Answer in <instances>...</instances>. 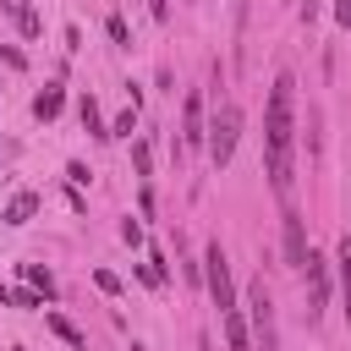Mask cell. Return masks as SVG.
Instances as JSON below:
<instances>
[{"mask_svg": "<svg viewBox=\"0 0 351 351\" xmlns=\"http://www.w3.org/2000/svg\"><path fill=\"white\" fill-rule=\"evenodd\" d=\"M225 346H230V351H258V346H252V329H247V318H241L236 307L225 313Z\"/></svg>", "mask_w": 351, "mask_h": 351, "instance_id": "obj_9", "label": "cell"}, {"mask_svg": "<svg viewBox=\"0 0 351 351\" xmlns=\"http://www.w3.org/2000/svg\"><path fill=\"white\" fill-rule=\"evenodd\" d=\"M22 274H27L33 285H38V296H55V274H49L44 263H22Z\"/></svg>", "mask_w": 351, "mask_h": 351, "instance_id": "obj_14", "label": "cell"}, {"mask_svg": "<svg viewBox=\"0 0 351 351\" xmlns=\"http://www.w3.org/2000/svg\"><path fill=\"white\" fill-rule=\"evenodd\" d=\"M291 77H274L269 115H263V154H269V186L291 197Z\"/></svg>", "mask_w": 351, "mask_h": 351, "instance_id": "obj_1", "label": "cell"}, {"mask_svg": "<svg viewBox=\"0 0 351 351\" xmlns=\"http://www.w3.org/2000/svg\"><path fill=\"white\" fill-rule=\"evenodd\" d=\"M44 318H49V329H55V335H60V340H66V346H77V351H82V346H88V340H82V329H77V324H71V318H60V313H55V307H49V313H44Z\"/></svg>", "mask_w": 351, "mask_h": 351, "instance_id": "obj_12", "label": "cell"}, {"mask_svg": "<svg viewBox=\"0 0 351 351\" xmlns=\"http://www.w3.org/2000/svg\"><path fill=\"white\" fill-rule=\"evenodd\" d=\"M335 269H340V307H346V318H351V236L335 241Z\"/></svg>", "mask_w": 351, "mask_h": 351, "instance_id": "obj_8", "label": "cell"}, {"mask_svg": "<svg viewBox=\"0 0 351 351\" xmlns=\"http://www.w3.org/2000/svg\"><path fill=\"white\" fill-rule=\"evenodd\" d=\"M93 280H99V291H110V296H115V291H121V280H115V274H110V269H99V274H93Z\"/></svg>", "mask_w": 351, "mask_h": 351, "instance_id": "obj_18", "label": "cell"}, {"mask_svg": "<svg viewBox=\"0 0 351 351\" xmlns=\"http://www.w3.org/2000/svg\"><path fill=\"white\" fill-rule=\"evenodd\" d=\"M132 165H137V176H148V165H154V159H148V143H137V148H132Z\"/></svg>", "mask_w": 351, "mask_h": 351, "instance_id": "obj_17", "label": "cell"}, {"mask_svg": "<svg viewBox=\"0 0 351 351\" xmlns=\"http://www.w3.org/2000/svg\"><path fill=\"white\" fill-rule=\"evenodd\" d=\"M82 126H88L93 137H110V132H104V121H99V104H93V99H82Z\"/></svg>", "mask_w": 351, "mask_h": 351, "instance_id": "obj_15", "label": "cell"}, {"mask_svg": "<svg viewBox=\"0 0 351 351\" xmlns=\"http://www.w3.org/2000/svg\"><path fill=\"white\" fill-rule=\"evenodd\" d=\"M148 11H154V16L165 22V16H170V0H148Z\"/></svg>", "mask_w": 351, "mask_h": 351, "instance_id": "obj_20", "label": "cell"}, {"mask_svg": "<svg viewBox=\"0 0 351 351\" xmlns=\"http://www.w3.org/2000/svg\"><path fill=\"white\" fill-rule=\"evenodd\" d=\"M335 22H340V27H351V0H335Z\"/></svg>", "mask_w": 351, "mask_h": 351, "instance_id": "obj_19", "label": "cell"}, {"mask_svg": "<svg viewBox=\"0 0 351 351\" xmlns=\"http://www.w3.org/2000/svg\"><path fill=\"white\" fill-rule=\"evenodd\" d=\"M203 285H208V296H214V307H219V313H230V307H236V280H230V258H225V247H219V241H208V247H203Z\"/></svg>", "mask_w": 351, "mask_h": 351, "instance_id": "obj_2", "label": "cell"}, {"mask_svg": "<svg viewBox=\"0 0 351 351\" xmlns=\"http://www.w3.org/2000/svg\"><path fill=\"white\" fill-rule=\"evenodd\" d=\"M247 307H252V318H247V329H252V346H258V351H280L274 302H269V285H263V280H258V285H247Z\"/></svg>", "mask_w": 351, "mask_h": 351, "instance_id": "obj_3", "label": "cell"}, {"mask_svg": "<svg viewBox=\"0 0 351 351\" xmlns=\"http://www.w3.org/2000/svg\"><path fill=\"white\" fill-rule=\"evenodd\" d=\"M181 126H186V132H181V143H186V148H203V143H208V132H203V99H197V93L186 99V115H181Z\"/></svg>", "mask_w": 351, "mask_h": 351, "instance_id": "obj_6", "label": "cell"}, {"mask_svg": "<svg viewBox=\"0 0 351 351\" xmlns=\"http://www.w3.org/2000/svg\"><path fill=\"white\" fill-rule=\"evenodd\" d=\"M33 214H38V192H16V197L5 203V214H0V219H5V225H27Z\"/></svg>", "mask_w": 351, "mask_h": 351, "instance_id": "obj_10", "label": "cell"}, {"mask_svg": "<svg viewBox=\"0 0 351 351\" xmlns=\"http://www.w3.org/2000/svg\"><path fill=\"white\" fill-rule=\"evenodd\" d=\"M60 99H66L60 88H44V93L33 99V115H38V121H49V115H60Z\"/></svg>", "mask_w": 351, "mask_h": 351, "instance_id": "obj_13", "label": "cell"}, {"mask_svg": "<svg viewBox=\"0 0 351 351\" xmlns=\"http://www.w3.org/2000/svg\"><path fill=\"white\" fill-rule=\"evenodd\" d=\"M132 126H137V110H126V115L115 121V132H110V137H132Z\"/></svg>", "mask_w": 351, "mask_h": 351, "instance_id": "obj_16", "label": "cell"}, {"mask_svg": "<svg viewBox=\"0 0 351 351\" xmlns=\"http://www.w3.org/2000/svg\"><path fill=\"white\" fill-rule=\"evenodd\" d=\"M236 137H241V110H236V104H225V110L214 115V126H208V159H214V165H230Z\"/></svg>", "mask_w": 351, "mask_h": 351, "instance_id": "obj_4", "label": "cell"}, {"mask_svg": "<svg viewBox=\"0 0 351 351\" xmlns=\"http://www.w3.org/2000/svg\"><path fill=\"white\" fill-rule=\"evenodd\" d=\"M302 274H307V318H318L324 307H329V263L307 247V258H302Z\"/></svg>", "mask_w": 351, "mask_h": 351, "instance_id": "obj_5", "label": "cell"}, {"mask_svg": "<svg viewBox=\"0 0 351 351\" xmlns=\"http://www.w3.org/2000/svg\"><path fill=\"white\" fill-rule=\"evenodd\" d=\"M285 258L302 269V258H307V236H302V214L296 208H285Z\"/></svg>", "mask_w": 351, "mask_h": 351, "instance_id": "obj_7", "label": "cell"}, {"mask_svg": "<svg viewBox=\"0 0 351 351\" xmlns=\"http://www.w3.org/2000/svg\"><path fill=\"white\" fill-rule=\"evenodd\" d=\"M0 5H5V11H11V16H16V27H22V33H27V38H33V33H38V27H44V22H38V11H33V5H27V0H0Z\"/></svg>", "mask_w": 351, "mask_h": 351, "instance_id": "obj_11", "label": "cell"}]
</instances>
